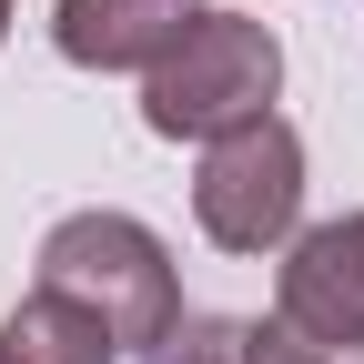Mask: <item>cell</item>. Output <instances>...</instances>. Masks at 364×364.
Wrapping results in <instances>:
<instances>
[{
    "label": "cell",
    "mask_w": 364,
    "mask_h": 364,
    "mask_svg": "<svg viewBox=\"0 0 364 364\" xmlns=\"http://www.w3.org/2000/svg\"><path fill=\"white\" fill-rule=\"evenodd\" d=\"M41 294H71L81 314H102V334L112 344H162L182 324V273L162 253L152 223H132V213H71L41 233Z\"/></svg>",
    "instance_id": "1"
},
{
    "label": "cell",
    "mask_w": 364,
    "mask_h": 364,
    "mask_svg": "<svg viewBox=\"0 0 364 364\" xmlns=\"http://www.w3.org/2000/svg\"><path fill=\"white\" fill-rule=\"evenodd\" d=\"M273 91H284V41L253 11H203L142 71V122L162 142H213V132H233V122H263Z\"/></svg>",
    "instance_id": "2"
},
{
    "label": "cell",
    "mask_w": 364,
    "mask_h": 364,
    "mask_svg": "<svg viewBox=\"0 0 364 364\" xmlns=\"http://www.w3.org/2000/svg\"><path fill=\"white\" fill-rule=\"evenodd\" d=\"M193 223L223 253H284L304 223V132L284 112L213 132L203 172H193Z\"/></svg>",
    "instance_id": "3"
},
{
    "label": "cell",
    "mask_w": 364,
    "mask_h": 364,
    "mask_svg": "<svg viewBox=\"0 0 364 364\" xmlns=\"http://www.w3.org/2000/svg\"><path fill=\"white\" fill-rule=\"evenodd\" d=\"M273 314H284L304 344L364 364V213L304 223V233L284 243V304Z\"/></svg>",
    "instance_id": "4"
},
{
    "label": "cell",
    "mask_w": 364,
    "mask_h": 364,
    "mask_svg": "<svg viewBox=\"0 0 364 364\" xmlns=\"http://www.w3.org/2000/svg\"><path fill=\"white\" fill-rule=\"evenodd\" d=\"M193 21H203V0H61L51 41L71 71H152Z\"/></svg>",
    "instance_id": "5"
},
{
    "label": "cell",
    "mask_w": 364,
    "mask_h": 364,
    "mask_svg": "<svg viewBox=\"0 0 364 364\" xmlns=\"http://www.w3.org/2000/svg\"><path fill=\"white\" fill-rule=\"evenodd\" d=\"M0 354H11V364H112L122 344L102 334V314H81L71 294H41L31 284V304L0 324Z\"/></svg>",
    "instance_id": "6"
},
{
    "label": "cell",
    "mask_w": 364,
    "mask_h": 364,
    "mask_svg": "<svg viewBox=\"0 0 364 364\" xmlns=\"http://www.w3.org/2000/svg\"><path fill=\"white\" fill-rule=\"evenodd\" d=\"M152 364H243V314H182L152 344Z\"/></svg>",
    "instance_id": "7"
},
{
    "label": "cell",
    "mask_w": 364,
    "mask_h": 364,
    "mask_svg": "<svg viewBox=\"0 0 364 364\" xmlns=\"http://www.w3.org/2000/svg\"><path fill=\"white\" fill-rule=\"evenodd\" d=\"M243 364H344V354H324V344H304L284 314L273 324H243Z\"/></svg>",
    "instance_id": "8"
},
{
    "label": "cell",
    "mask_w": 364,
    "mask_h": 364,
    "mask_svg": "<svg viewBox=\"0 0 364 364\" xmlns=\"http://www.w3.org/2000/svg\"><path fill=\"white\" fill-rule=\"evenodd\" d=\"M0 41H11V0H0Z\"/></svg>",
    "instance_id": "9"
},
{
    "label": "cell",
    "mask_w": 364,
    "mask_h": 364,
    "mask_svg": "<svg viewBox=\"0 0 364 364\" xmlns=\"http://www.w3.org/2000/svg\"><path fill=\"white\" fill-rule=\"evenodd\" d=\"M0 364H11V354H0Z\"/></svg>",
    "instance_id": "10"
}]
</instances>
